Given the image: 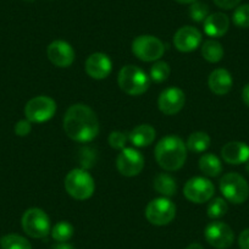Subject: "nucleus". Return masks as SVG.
<instances>
[{
  "mask_svg": "<svg viewBox=\"0 0 249 249\" xmlns=\"http://www.w3.org/2000/svg\"><path fill=\"white\" fill-rule=\"evenodd\" d=\"M64 131L75 142H92L99 133V121L88 105L73 104L64 116Z\"/></svg>",
  "mask_w": 249,
  "mask_h": 249,
  "instance_id": "f257e3e1",
  "label": "nucleus"
},
{
  "mask_svg": "<svg viewBox=\"0 0 249 249\" xmlns=\"http://www.w3.org/2000/svg\"><path fill=\"white\" fill-rule=\"evenodd\" d=\"M155 159L159 166L166 171L179 170L187 159L186 144L177 136H166L155 147Z\"/></svg>",
  "mask_w": 249,
  "mask_h": 249,
  "instance_id": "f03ea898",
  "label": "nucleus"
},
{
  "mask_svg": "<svg viewBox=\"0 0 249 249\" xmlns=\"http://www.w3.org/2000/svg\"><path fill=\"white\" fill-rule=\"evenodd\" d=\"M120 88L128 95H142L150 86V77L138 66L127 65L120 70L117 76Z\"/></svg>",
  "mask_w": 249,
  "mask_h": 249,
  "instance_id": "7ed1b4c3",
  "label": "nucleus"
},
{
  "mask_svg": "<svg viewBox=\"0 0 249 249\" xmlns=\"http://www.w3.org/2000/svg\"><path fill=\"white\" fill-rule=\"evenodd\" d=\"M65 190L75 199L86 200L94 193V179L87 170L73 169L65 177Z\"/></svg>",
  "mask_w": 249,
  "mask_h": 249,
  "instance_id": "20e7f679",
  "label": "nucleus"
},
{
  "mask_svg": "<svg viewBox=\"0 0 249 249\" xmlns=\"http://www.w3.org/2000/svg\"><path fill=\"white\" fill-rule=\"evenodd\" d=\"M220 191L225 199L232 204H242L249 197V186L243 176L237 172H230L220 179Z\"/></svg>",
  "mask_w": 249,
  "mask_h": 249,
  "instance_id": "39448f33",
  "label": "nucleus"
},
{
  "mask_svg": "<svg viewBox=\"0 0 249 249\" xmlns=\"http://www.w3.org/2000/svg\"><path fill=\"white\" fill-rule=\"evenodd\" d=\"M21 225L26 233L32 238H45L50 233V219L44 210L31 208L22 215Z\"/></svg>",
  "mask_w": 249,
  "mask_h": 249,
  "instance_id": "423d86ee",
  "label": "nucleus"
},
{
  "mask_svg": "<svg viewBox=\"0 0 249 249\" xmlns=\"http://www.w3.org/2000/svg\"><path fill=\"white\" fill-rule=\"evenodd\" d=\"M176 216V205L169 198H155L145 208V217L155 226L169 225Z\"/></svg>",
  "mask_w": 249,
  "mask_h": 249,
  "instance_id": "0eeeda50",
  "label": "nucleus"
},
{
  "mask_svg": "<svg viewBox=\"0 0 249 249\" xmlns=\"http://www.w3.org/2000/svg\"><path fill=\"white\" fill-rule=\"evenodd\" d=\"M56 111V103L53 98L39 95L32 98L25 107V116L32 124L49 121Z\"/></svg>",
  "mask_w": 249,
  "mask_h": 249,
  "instance_id": "6e6552de",
  "label": "nucleus"
},
{
  "mask_svg": "<svg viewBox=\"0 0 249 249\" xmlns=\"http://www.w3.org/2000/svg\"><path fill=\"white\" fill-rule=\"evenodd\" d=\"M132 52L142 61L152 62L164 55L165 47L161 40L154 36H138L132 42Z\"/></svg>",
  "mask_w": 249,
  "mask_h": 249,
  "instance_id": "1a4fd4ad",
  "label": "nucleus"
},
{
  "mask_svg": "<svg viewBox=\"0 0 249 249\" xmlns=\"http://www.w3.org/2000/svg\"><path fill=\"white\" fill-rule=\"evenodd\" d=\"M214 193V184L205 177H193V178L188 179L183 187L184 197L196 204H203V203L209 202Z\"/></svg>",
  "mask_w": 249,
  "mask_h": 249,
  "instance_id": "9d476101",
  "label": "nucleus"
},
{
  "mask_svg": "<svg viewBox=\"0 0 249 249\" xmlns=\"http://www.w3.org/2000/svg\"><path fill=\"white\" fill-rule=\"evenodd\" d=\"M116 167L124 176H137L144 167V158L135 148H124L117 155Z\"/></svg>",
  "mask_w": 249,
  "mask_h": 249,
  "instance_id": "9b49d317",
  "label": "nucleus"
},
{
  "mask_svg": "<svg viewBox=\"0 0 249 249\" xmlns=\"http://www.w3.org/2000/svg\"><path fill=\"white\" fill-rule=\"evenodd\" d=\"M205 239L216 249H227L234 241V233L231 227L221 221H213L205 227Z\"/></svg>",
  "mask_w": 249,
  "mask_h": 249,
  "instance_id": "f8f14e48",
  "label": "nucleus"
},
{
  "mask_svg": "<svg viewBox=\"0 0 249 249\" xmlns=\"http://www.w3.org/2000/svg\"><path fill=\"white\" fill-rule=\"evenodd\" d=\"M48 59L57 68H69L75 61V50L65 40H54L47 49Z\"/></svg>",
  "mask_w": 249,
  "mask_h": 249,
  "instance_id": "ddd939ff",
  "label": "nucleus"
},
{
  "mask_svg": "<svg viewBox=\"0 0 249 249\" xmlns=\"http://www.w3.org/2000/svg\"><path fill=\"white\" fill-rule=\"evenodd\" d=\"M186 97L183 90L177 87H170L162 90L158 99V107L165 115H176L184 107Z\"/></svg>",
  "mask_w": 249,
  "mask_h": 249,
  "instance_id": "4468645a",
  "label": "nucleus"
},
{
  "mask_svg": "<svg viewBox=\"0 0 249 249\" xmlns=\"http://www.w3.org/2000/svg\"><path fill=\"white\" fill-rule=\"evenodd\" d=\"M202 44V33L192 26H184L176 32L174 37V45L182 53H190Z\"/></svg>",
  "mask_w": 249,
  "mask_h": 249,
  "instance_id": "2eb2a0df",
  "label": "nucleus"
},
{
  "mask_svg": "<svg viewBox=\"0 0 249 249\" xmlns=\"http://www.w3.org/2000/svg\"><path fill=\"white\" fill-rule=\"evenodd\" d=\"M86 72L94 80H104L110 75L112 64L110 57L104 53H94L86 60Z\"/></svg>",
  "mask_w": 249,
  "mask_h": 249,
  "instance_id": "dca6fc26",
  "label": "nucleus"
},
{
  "mask_svg": "<svg viewBox=\"0 0 249 249\" xmlns=\"http://www.w3.org/2000/svg\"><path fill=\"white\" fill-rule=\"evenodd\" d=\"M221 157L227 164H244L249 161V145L243 142L226 143L221 149Z\"/></svg>",
  "mask_w": 249,
  "mask_h": 249,
  "instance_id": "f3484780",
  "label": "nucleus"
},
{
  "mask_svg": "<svg viewBox=\"0 0 249 249\" xmlns=\"http://www.w3.org/2000/svg\"><path fill=\"white\" fill-rule=\"evenodd\" d=\"M210 90L216 95H225L231 90L233 80L231 73L225 69H216L213 71L208 80Z\"/></svg>",
  "mask_w": 249,
  "mask_h": 249,
  "instance_id": "a211bd4d",
  "label": "nucleus"
},
{
  "mask_svg": "<svg viewBox=\"0 0 249 249\" xmlns=\"http://www.w3.org/2000/svg\"><path fill=\"white\" fill-rule=\"evenodd\" d=\"M229 27L230 18L226 14H212L204 21V32L213 38H219L225 36L229 31Z\"/></svg>",
  "mask_w": 249,
  "mask_h": 249,
  "instance_id": "6ab92c4d",
  "label": "nucleus"
},
{
  "mask_svg": "<svg viewBox=\"0 0 249 249\" xmlns=\"http://www.w3.org/2000/svg\"><path fill=\"white\" fill-rule=\"evenodd\" d=\"M157 136V131L150 124H140L128 133V140L135 147L144 148L152 144Z\"/></svg>",
  "mask_w": 249,
  "mask_h": 249,
  "instance_id": "aec40b11",
  "label": "nucleus"
},
{
  "mask_svg": "<svg viewBox=\"0 0 249 249\" xmlns=\"http://www.w3.org/2000/svg\"><path fill=\"white\" fill-rule=\"evenodd\" d=\"M154 190L157 191L159 195L164 196V197L169 198L176 195L177 192V183L176 179L169 174H158L154 177V182H153Z\"/></svg>",
  "mask_w": 249,
  "mask_h": 249,
  "instance_id": "412c9836",
  "label": "nucleus"
},
{
  "mask_svg": "<svg viewBox=\"0 0 249 249\" xmlns=\"http://www.w3.org/2000/svg\"><path fill=\"white\" fill-rule=\"evenodd\" d=\"M199 169L205 176L217 177L222 171L221 160H220L215 154L208 153V154H204L200 157Z\"/></svg>",
  "mask_w": 249,
  "mask_h": 249,
  "instance_id": "4be33fe9",
  "label": "nucleus"
},
{
  "mask_svg": "<svg viewBox=\"0 0 249 249\" xmlns=\"http://www.w3.org/2000/svg\"><path fill=\"white\" fill-rule=\"evenodd\" d=\"M202 56L213 64L219 62L224 57V48L217 40H205L202 45Z\"/></svg>",
  "mask_w": 249,
  "mask_h": 249,
  "instance_id": "5701e85b",
  "label": "nucleus"
},
{
  "mask_svg": "<svg viewBox=\"0 0 249 249\" xmlns=\"http://www.w3.org/2000/svg\"><path fill=\"white\" fill-rule=\"evenodd\" d=\"M187 149L195 153H203L210 147V137L205 132H195L188 137L186 144Z\"/></svg>",
  "mask_w": 249,
  "mask_h": 249,
  "instance_id": "b1692460",
  "label": "nucleus"
},
{
  "mask_svg": "<svg viewBox=\"0 0 249 249\" xmlns=\"http://www.w3.org/2000/svg\"><path fill=\"white\" fill-rule=\"evenodd\" d=\"M1 249H32L30 242L20 234L10 233L0 238Z\"/></svg>",
  "mask_w": 249,
  "mask_h": 249,
  "instance_id": "393cba45",
  "label": "nucleus"
},
{
  "mask_svg": "<svg viewBox=\"0 0 249 249\" xmlns=\"http://www.w3.org/2000/svg\"><path fill=\"white\" fill-rule=\"evenodd\" d=\"M73 226L68 221H60L53 227L52 237L56 242H68L73 236Z\"/></svg>",
  "mask_w": 249,
  "mask_h": 249,
  "instance_id": "a878e982",
  "label": "nucleus"
},
{
  "mask_svg": "<svg viewBox=\"0 0 249 249\" xmlns=\"http://www.w3.org/2000/svg\"><path fill=\"white\" fill-rule=\"evenodd\" d=\"M207 212L210 219H220L229 212V205L224 198H214L210 200Z\"/></svg>",
  "mask_w": 249,
  "mask_h": 249,
  "instance_id": "bb28decb",
  "label": "nucleus"
},
{
  "mask_svg": "<svg viewBox=\"0 0 249 249\" xmlns=\"http://www.w3.org/2000/svg\"><path fill=\"white\" fill-rule=\"evenodd\" d=\"M171 69L169 64L165 61H158L150 69V81H154L157 83H161L169 78Z\"/></svg>",
  "mask_w": 249,
  "mask_h": 249,
  "instance_id": "cd10ccee",
  "label": "nucleus"
},
{
  "mask_svg": "<svg viewBox=\"0 0 249 249\" xmlns=\"http://www.w3.org/2000/svg\"><path fill=\"white\" fill-rule=\"evenodd\" d=\"M232 21L234 25L239 28H248L249 27V4H243V5L237 6L234 10Z\"/></svg>",
  "mask_w": 249,
  "mask_h": 249,
  "instance_id": "c85d7f7f",
  "label": "nucleus"
},
{
  "mask_svg": "<svg viewBox=\"0 0 249 249\" xmlns=\"http://www.w3.org/2000/svg\"><path fill=\"white\" fill-rule=\"evenodd\" d=\"M209 16V6L205 3L195 1L190 6V18L196 22H204L205 18Z\"/></svg>",
  "mask_w": 249,
  "mask_h": 249,
  "instance_id": "c756f323",
  "label": "nucleus"
},
{
  "mask_svg": "<svg viewBox=\"0 0 249 249\" xmlns=\"http://www.w3.org/2000/svg\"><path fill=\"white\" fill-rule=\"evenodd\" d=\"M128 136L124 132H120V131H114L109 135V144L110 147L114 148V149L122 150L124 148H126V143H127Z\"/></svg>",
  "mask_w": 249,
  "mask_h": 249,
  "instance_id": "7c9ffc66",
  "label": "nucleus"
},
{
  "mask_svg": "<svg viewBox=\"0 0 249 249\" xmlns=\"http://www.w3.org/2000/svg\"><path fill=\"white\" fill-rule=\"evenodd\" d=\"M15 133L18 136V137H26L31 133L32 131V122L26 120H20L18 122H16L15 124Z\"/></svg>",
  "mask_w": 249,
  "mask_h": 249,
  "instance_id": "2f4dec72",
  "label": "nucleus"
},
{
  "mask_svg": "<svg viewBox=\"0 0 249 249\" xmlns=\"http://www.w3.org/2000/svg\"><path fill=\"white\" fill-rule=\"evenodd\" d=\"M214 3L220 9L230 10V9H233L236 6H238L239 3H241V0H214Z\"/></svg>",
  "mask_w": 249,
  "mask_h": 249,
  "instance_id": "473e14b6",
  "label": "nucleus"
},
{
  "mask_svg": "<svg viewBox=\"0 0 249 249\" xmlns=\"http://www.w3.org/2000/svg\"><path fill=\"white\" fill-rule=\"evenodd\" d=\"M238 246L241 249H249V229L241 232L238 237Z\"/></svg>",
  "mask_w": 249,
  "mask_h": 249,
  "instance_id": "72a5a7b5",
  "label": "nucleus"
},
{
  "mask_svg": "<svg viewBox=\"0 0 249 249\" xmlns=\"http://www.w3.org/2000/svg\"><path fill=\"white\" fill-rule=\"evenodd\" d=\"M242 99H243L244 104L249 107V83L244 86L243 90H242Z\"/></svg>",
  "mask_w": 249,
  "mask_h": 249,
  "instance_id": "f704fd0d",
  "label": "nucleus"
},
{
  "mask_svg": "<svg viewBox=\"0 0 249 249\" xmlns=\"http://www.w3.org/2000/svg\"><path fill=\"white\" fill-rule=\"evenodd\" d=\"M53 249H73V247L68 242H57L56 244L53 246Z\"/></svg>",
  "mask_w": 249,
  "mask_h": 249,
  "instance_id": "c9c22d12",
  "label": "nucleus"
},
{
  "mask_svg": "<svg viewBox=\"0 0 249 249\" xmlns=\"http://www.w3.org/2000/svg\"><path fill=\"white\" fill-rule=\"evenodd\" d=\"M186 249H204L199 243H191Z\"/></svg>",
  "mask_w": 249,
  "mask_h": 249,
  "instance_id": "e433bc0d",
  "label": "nucleus"
},
{
  "mask_svg": "<svg viewBox=\"0 0 249 249\" xmlns=\"http://www.w3.org/2000/svg\"><path fill=\"white\" fill-rule=\"evenodd\" d=\"M176 1L179 4H193L197 0H176Z\"/></svg>",
  "mask_w": 249,
  "mask_h": 249,
  "instance_id": "4c0bfd02",
  "label": "nucleus"
},
{
  "mask_svg": "<svg viewBox=\"0 0 249 249\" xmlns=\"http://www.w3.org/2000/svg\"><path fill=\"white\" fill-rule=\"evenodd\" d=\"M246 170L249 172V161H247V166H246Z\"/></svg>",
  "mask_w": 249,
  "mask_h": 249,
  "instance_id": "58836bf2",
  "label": "nucleus"
},
{
  "mask_svg": "<svg viewBox=\"0 0 249 249\" xmlns=\"http://www.w3.org/2000/svg\"><path fill=\"white\" fill-rule=\"evenodd\" d=\"M25 1H28V3H32V1H35V0H25Z\"/></svg>",
  "mask_w": 249,
  "mask_h": 249,
  "instance_id": "ea45409f",
  "label": "nucleus"
}]
</instances>
